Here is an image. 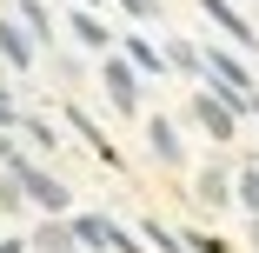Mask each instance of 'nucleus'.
<instances>
[{
    "label": "nucleus",
    "mask_w": 259,
    "mask_h": 253,
    "mask_svg": "<svg viewBox=\"0 0 259 253\" xmlns=\"http://www.w3.org/2000/svg\"><path fill=\"white\" fill-rule=\"evenodd\" d=\"M73 233H80V240H87V246H120V253H133V240H126V233H120V227H113V220H80V227H73Z\"/></svg>",
    "instance_id": "1"
},
{
    "label": "nucleus",
    "mask_w": 259,
    "mask_h": 253,
    "mask_svg": "<svg viewBox=\"0 0 259 253\" xmlns=\"http://www.w3.org/2000/svg\"><path fill=\"white\" fill-rule=\"evenodd\" d=\"M14 180H27V193L40 200V207H60V200H67V193H60L54 180H47V173H33V167H14Z\"/></svg>",
    "instance_id": "2"
},
{
    "label": "nucleus",
    "mask_w": 259,
    "mask_h": 253,
    "mask_svg": "<svg viewBox=\"0 0 259 253\" xmlns=\"http://www.w3.org/2000/svg\"><path fill=\"white\" fill-rule=\"evenodd\" d=\"M199 120H206V133H233V107H220V100H199Z\"/></svg>",
    "instance_id": "3"
},
{
    "label": "nucleus",
    "mask_w": 259,
    "mask_h": 253,
    "mask_svg": "<svg viewBox=\"0 0 259 253\" xmlns=\"http://www.w3.org/2000/svg\"><path fill=\"white\" fill-rule=\"evenodd\" d=\"M107 93L120 100V107H133V74H126V60H113V67H107Z\"/></svg>",
    "instance_id": "4"
},
{
    "label": "nucleus",
    "mask_w": 259,
    "mask_h": 253,
    "mask_svg": "<svg viewBox=\"0 0 259 253\" xmlns=\"http://www.w3.org/2000/svg\"><path fill=\"white\" fill-rule=\"evenodd\" d=\"M40 246H47V253H73V240H67V227H47V233H40Z\"/></svg>",
    "instance_id": "5"
},
{
    "label": "nucleus",
    "mask_w": 259,
    "mask_h": 253,
    "mask_svg": "<svg viewBox=\"0 0 259 253\" xmlns=\"http://www.w3.org/2000/svg\"><path fill=\"white\" fill-rule=\"evenodd\" d=\"M146 233H153V246H160V253H186V246H180L173 233H160V227H146Z\"/></svg>",
    "instance_id": "6"
},
{
    "label": "nucleus",
    "mask_w": 259,
    "mask_h": 253,
    "mask_svg": "<svg viewBox=\"0 0 259 253\" xmlns=\"http://www.w3.org/2000/svg\"><path fill=\"white\" fill-rule=\"evenodd\" d=\"M239 200H246V207L259 213V173H246V187H239Z\"/></svg>",
    "instance_id": "7"
}]
</instances>
